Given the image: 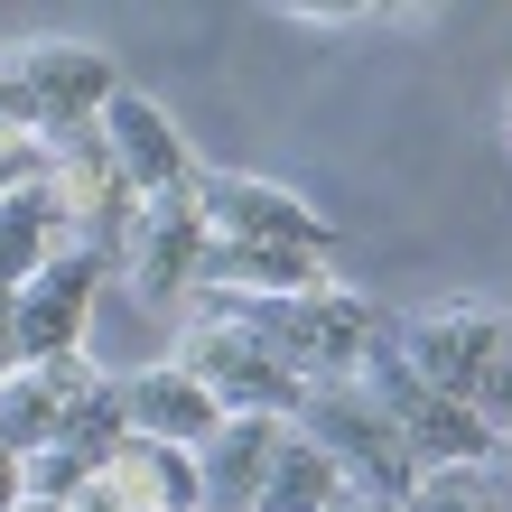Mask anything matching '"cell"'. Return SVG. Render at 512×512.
I'll return each instance as SVG.
<instances>
[{"instance_id":"30bf717a","label":"cell","mask_w":512,"mask_h":512,"mask_svg":"<svg viewBox=\"0 0 512 512\" xmlns=\"http://www.w3.org/2000/svg\"><path fill=\"white\" fill-rule=\"evenodd\" d=\"M75 512H196V457L187 447H159V438H122L84 475Z\"/></svg>"},{"instance_id":"7402d4cb","label":"cell","mask_w":512,"mask_h":512,"mask_svg":"<svg viewBox=\"0 0 512 512\" xmlns=\"http://www.w3.org/2000/svg\"><path fill=\"white\" fill-rule=\"evenodd\" d=\"M289 19H308V28H345V19H364V0H289Z\"/></svg>"},{"instance_id":"2e32d148","label":"cell","mask_w":512,"mask_h":512,"mask_svg":"<svg viewBox=\"0 0 512 512\" xmlns=\"http://www.w3.org/2000/svg\"><path fill=\"white\" fill-rule=\"evenodd\" d=\"M56 252H66V224H56V205H47V196L0 205V298H10V289H28Z\"/></svg>"},{"instance_id":"cb8c5ba5","label":"cell","mask_w":512,"mask_h":512,"mask_svg":"<svg viewBox=\"0 0 512 512\" xmlns=\"http://www.w3.org/2000/svg\"><path fill=\"white\" fill-rule=\"evenodd\" d=\"M19 373V345H10V298H0V382Z\"/></svg>"},{"instance_id":"5b68a950","label":"cell","mask_w":512,"mask_h":512,"mask_svg":"<svg viewBox=\"0 0 512 512\" xmlns=\"http://www.w3.org/2000/svg\"><path fill=\"white\" fill-rule=\"evenodd\" d=\"M196 215L215 243H261V252H308V261H336V224L317 205H298L289 187L270 177H243V168H196Z\"/></svg>"},{"instance_id":"ac0fdd59","label":"cell","mask_w":512,"mask_h":512,"mask_svg":"<svg viewBox=\"0 0 512 512\" xmlns=\"http://www.w3.org/2000/svg\"><path fill=\"white\" fill-rule=\"evenodd\" d=\"M401 512H503V494L485 485V466L475 475H419Z\"/></svg>"},{"instance_id":"603a6c76","label":"cell","mask_w":512,"mask_h":512,"mask_svg":"<svg viewBox=\"0 0 512 512\" xmlns=\"http://www.w3.org/2000/svg\"><path fill=\"white\" fill-rule=\"evenodd\" d=\"M19 503H28V475H19L10 447H0V512H19Z\"/></svg>"},{"instance_id":"52a82bcc","label":"cell","mask_w":512,"mask_h":512,"mask_svg":"<svg viewBox=\"0 0 512 512\" xmlns=\"http://www.w3.org/2000/svg\"><path fill=\"white\" fill-rule=\"evenodd\" d=\"M391 345H401V364L438 391V401H475L494 373V354L512 345V317L503 308H475V298H447V308H419L391 326Z\"/></svg>"},{"instance_id":"9c48e42d","label":"cell","mask_w":512,"mask_h":512,"mask_svg":"<svg viewBox=\"0 0 512 512\" xmlns=\"http://www.w3.org/2000/svg\"><path fill=\"white\" fill-rule=\"evenodd\" d=\"M205 252H215V233H205L196 196L177 187V196H140L131 205L122 243H112V270H122L131 289H149V298H177V289H196Z\"/></svg>"},{"instance_id":"5bb4252c","label":"cell","mask_w":512,"mask_h":512,"mask_svg":"<svg viewBox=\"0 0 512 512\" xmlns=\"http://www.w3.org/2000/svg\"><path fill=\"white\" fill-rule=\"evenodd\" d=\"M401 457L410 475H475V466H494V429L475 419V401H419L401 410Z\"/></svg>"},{"instance_id":"d6986e66","label":"cell","mask_w":512,"mask_h":512,"mask_svg":"<svg viewBox=\"0 0 512 512\" xmlns=\"http://www.w3.org/2000/svg\"><path fill=\"white\" fill-rule=\"evenodd\" d=\"M19 475H28V503H75L94 466H84L75 447H38V457H19Z\"/></svg>"},{"instance_id":"277c9868","label":"cell","mask_w":512,"mask_h":512,"mask_svg":"<svg viewBox=\"0 0 512 512\" xmlns=\"http://www.w3.org/2000/svg\"><path fill=\"white\" fill-rule=\"evenodd\" d=\"M168 364L187 373V382H196L224 419H289V410H298V391H308V382L280 364V354L252 336V326L205 317V308L187 317V336H177V354H168Z\"/></svg>"},{"instance_id":"ffe728a7","label":"cell","mask_w":512,"mask_h":512,"mask_svg":"<svg viewBox=\"0 0 512 512\" xmlns=\"http://www.w3.org/2000/svg\"><path fill=\"white\" fill-rule=\"evenodd\" d=\"M38 187H47V140L0 131V205H19V196H38Z\"/></svg>"},{"instance_id":"44dd1931","label":"cell","mask_w":512,"mask_h":512,"mask_svg":"<svg viewBox=\"0 0 512 512\" xmlns=\"http://www.w3.org/2000/svg\"><path fill=\"white\" fill-rule=\"evenodd\" d=\"M475 419L494 429V447L512 438V345L494 354V373H485V391H475Z\"/></svg>"},{"instance_id":"e0dca14e","label":"cell","mask_w":512,"mask_h":512,"mask_svg":"<svg viewBox=\"0 0 512 512\" xmlns=\"http://www.w3.org/2000/svg\"><path fill=\"white\" fill-rule=\"evenodd\" d=\"M56 419H66V401H56V382L47 373H10L0 382V447L10 457H38V447H56Z\"/></svg>"},{"instance_id":"7a4b0ae2","label":"cell","mask_w":512,"mask_h":512,"mask_svg":"<svg viewBox=\"0 0 512 512\" xmlns=\"http://www.w3.org/2000/svg\"><path fill=\"white\" fill-rule=\"evenodd\" d=\"M289 429L345 475V494H364V503H382V512L410 503L419 475H410V457H401V429H391L354 382H308V391H298V410H289Z\"/></svg>"},{"instance_id":"8992f818","label":"cell","mask_w":512,"mask_h":512,"mask_svg":"<svg viewBox=\"0 0 512 512\" xmlns=\"http://www.w3.org/2000/svg\"><path fill=\"white\" fill-rule=\"evenodd\" d=\"M47 205H56V224H66V243L75 252H103L112 261V243H122V224H131V177L112 168V149H103V131L94 122H75V131H56L47 140V187H38Z\"/></svg>"},{"instance_id":"484cf974","label":"cell","mask_w":512,"mask_h":512,"mask_svg":"<svg viewBox=\"0 0 512 512\" xmlns=\"http://www.w3.org/2000/svg\"><path fill=\"white\" fill-rule=\"evenodd\" d=\"M19 512H75V503H19Z\"/></svg>"},{"instance_id":"8fae6325","label":"cell","mask_w":512,"mask_h":512,"mask_svg":"<svg viewBox=\"0 0 512 512\" xmlns=\"http://www.w3.org/2000/svg\"><path fill=\"white\" fill-rule=\"evenodd\" d=\"M94 131H103V149H112V168L131 177V196H177V187H196V159H187V140H177V122L149 94H112L103 112H94Z\"/></svg>"},{"instance_id":"6da1fadb","label":"cell","mask_w":512,"mask_h":512,"mask_svg":"<svg viewBox=\"0 0 512 512\" xmlns=\"http://www.w3.org/2000/svg\"><path fill=\"white\" fill-rule=\"evenodd\" d=\"M122 94L103 47L84 38H28V47H0V131H28V140H56L75 122Z\"/></svg>"},{"instance_id":"d4e9b609","label":"cell","mask_w":512,"mask_h":512,"mask_svg":"<svg viewBox=\"0 0 512 512\" xmlns=\"http://www.w3.org/2000/svg\"><path fill=\"white\" fill-rule=\"evenodd\" d=\"M326 512H382V503H364V494H345V503H326Z\"/></svg>"},{"instance_id":"ba28073f","label":"cell","mask_w":512,"mask_h":512,"mask_svg":"<svg viewBox=\"0 0 512 512\" xmlns=\"http://www.w3.org/2000/svg\"><path fill=\"white\" fill-rule=\"evenodd\" d=\"M103 252H56L28 289H10V345L19 364H66V354H84V326H94V289H103Z\"/></svg>"},{"instance_id":"9a60e30c","label":"cell","mask_w":512,"mask_h":512,"mask_svg":"<svg viewBox=\"0 0 512 512\" xmlns=\"http://www.w3.org/2000/svg\"><path fill=\"white\" fill-rule=\"evenodd\" d=\"M326 503H345V475L326 466L298 429H280V457H270V475H261L252 512H326Z\"/></svg>"},{"instance_id":"3957f363","label":"cell","mask_w":512,"mask_h":512,"mask_svg":"<svg viewBox=\"0 0 512 512\" xmlns=\"http://www.w3.org/2000/svg\"><path fill=\"white\" fill-rule=\"evenodd\" d=\"M205 317H233L252 326V336L280 354V364L298 382H345L354 364H364V345L382 336V317L364 308L354 289H317V298H270V308H215V298H196Z\"/></svg>"},{"instance_id":"4fadbf2b","label":"cell","mask_w":512,"mask_h":512,"mask_svg":"<svg viewBox=\"0 0 512 512\" xmlns=\"http://www.w3.org/2000/svg\"><path fill=\"white\" fill-rule=\"evenodd\" d=\"M122 419H131V438H159V447H205V438L224 429V410L205 401L177 364L131 373V382H122Z\"/></svg>"},{"instance_id":"7c38bea8","label":"cell","mask_w":512,"mask_h":512,"mask_svg":"<svg viewBox=\"0 0 512 512\" xmlns=\"http://www.w3.org/2000/svg\"><path fill=\"white\" fill-rule=\"evenodd\" d=\"M280 429L289 419H224L205 447H187L196 457V512H252L270 457H280Z\"/></svg>"}]
</instances>
